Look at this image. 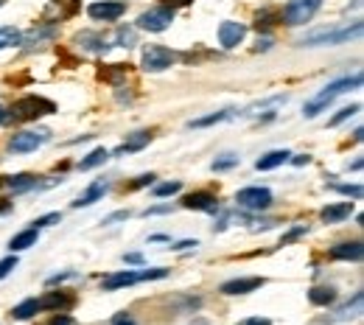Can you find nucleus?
I'll return each instance as SVG.
<instances>
[{"mask_svg":"<svg viewBox=\"0 0 364 325\" xmlns=\"http://www.w3.org/2000/svg\"><path fill=\"white\" fill-rule=\"evenodd\" d=\"M356 87H361V73L342 76V79L331 82V84H328V87H322L314 98H308V101H305L303 115H305V118H317L319 112H325V109L331 107V101H333V98H339V96H342V93H347V90H356Z\"/></svg>","mask_w":364,"mask_h":325,"instance_id":"nucleus-1","label":"nucleus"},{"mask_svg":"<svg viewBox=\"0 0 364 325\" xmlns=\"http://www.w3.org/2000/svg\"><path fill=\"white\" fill-rule=\"evenodd\" d=\"M51 112H56L54 101L43 98V96H26V98H20V101L12 104L9 118H15V121H37V118L51 115Z\"/></svg>","mask_w":364,"mask_h":325,"instance_id":"nucleus-2","label":"nucleus"},{"mask_svg":"<svg viewBox=\"0 0 364 325\" xmlns=\"http://www.w3.org/2000/svg\"><path fill=\"white\" fill-rule=\"evenodd\" d=\"M361 23H353V26H342V29H328V31H314L303 40V45H344L356 37H361Z\"/></svg>","mask_w":364,"mask_h":325,"instance_id":"nucleus-3","label":"nucleus"},{"mask_svg":"<svg viewBox=\"0 0 364 325\" xmlns=\"http://www.w3.org/2000/svg\"><path fill=\"white\" fill-rule=\"evenodd\" d=\"M319 6H322V0H289L283 9V23L286 26H305L319 12Z\"/></svg>","mask_w":364,"mask_h":325,"instance_id":"nucleus-4","label":"nucleus"},{"mask_svg":"<svg viewBox=\"0 0 364 325\" xmlns=\"http://www.w3.org/2000/svg\"><path fill=\"white\" fill-rule=\"evenodd\" d=\"M171 23H174V9L171 6H154V9H149V12H143L137 17V29L151 31V34L165 31Z\"/></svg>","mask_w":364,"mask_h":325,"instance_id":"nucleus-5","label":"nucleus"},{"mask_svg":"<svg viewBox=\"0 0 364 325\" xmlns=\"http://www.w3.org/2000/svg\"><path fill=\"white\" fill-rule=\"evenodd\" d=\"M174 54L165 48V45H146L143 48V70L149 73H162L174 65Z\"/></svg>","mask_w":364,"mask_h":325,"instance_id":"nucleus-6","label":"nucleus"},{"mask_svg":"<svg viewBox=\"0 0 364 325\" xmlns=\"http://www.w3.org/2000/svg\"><path fill=\"white\" fill-rule=\"evenodd\" d=\"M236 202H238V208H247V211H266L272 205V191L261 188V186H250L236 194Z\"/></svg>","mask_w":364,"mask_h":325,"instance_id":"nucleus-7","label":"nucleus"},{"mask_svg":"<svg viewBox=\"0 0 364 325\" xmlns=\"http://www.w3.org/2000/svg\"><path fill=\"white\" fill-rule=\"evenodd\" d=\"M48 137H51V132H45V129H40V132H17L9 140V149L15 154H29V151H37Z\"/></svg>","mask_w":364,"mask_h":325,"instance_id":"nucleus-8","label":"nucleus"},{"mask_svg":"<svg viewBox=\"0 0 364 325\" xmlns=\"http://www.w3.org/2000/svg\"><path fill=\"white\" fill-rule=\"evenodd\" d=\"M123 12H126V6L121 3V0H104V3H93L87 9V15L93 20H101V23H115Z\"/></svg>","mask_w":364,"mask_h":325,"instance_id":"nucleus-9","label":"nucleus"},{"mask_svg":"<svg viewBox=\"0 0 364 325\" xmlns=\"http://www.w3.org/2000/svg\"><path fill=\"white\" fill-rule=\"evenodd\" d=\"M247 37V26L244 23H236V20H225L219 26V43L222 48H238Z\"/></svg>","mask_w":364,"mask_h":325,"instance_id":"nucleus-10","label":"nucleus"},{"mask_svg":"<svg viewBox=\"0 0 364 325\" xmlns=\"http://www.w3.org/2000/svg\"><path fill=\"white\" fill-rule=\"evenodd\" d=\"M182 208L216 213V211H219V199H216V194H211V191H197V194H188L185 199H182Z\"/></svg>","mask_w":364,"mask_h":325,"instance_id":"nucleus-11","label":"nucleus"},{"mask_svg":"<svg viewBox=\"0 0 364 325\" xmlns=\"http://www.w3.org/2000/svg\"><path fill=\"white\" fill-rule=\"evenodd\" d=\"M266 280L264 278H233V280H227V283H222L219 286V292L222 294H250V292H255V289H261Z\"/></svg>","mask_w":364,"mask_h":325,"instance_id":"nucleus-12","label":"nucleus"},{"mask_svg":"<svg viewBox=\"0 0 364 325\" xmlns=\"http://www.w3.org/2000/svg\"><path fill=\"white\" fill-rule=\"evenodd\" d=\"M135 283H140V272H135V269H123V272L107 275V278L101 280V289H104V292H115V289L135 286Z\"/></svg>","mask_w":364,"mask_h":325,"instance_id":"nucleus-13","label":"nucleus"},{"mask_svg":"<svg viewBox=\"0 0 364 325\" xmlns=\"http://www.w3.org/2000/svg\"><path fill=\"white\" fill-rule=\"evenodd\" d=\"M107 194H109V183H107V180H96V183H93V186H90V188H87V191L73 202V208H90L93 202L104 199Z\"/></svg>","mask_w":364,"mask_h":325,"instance_id":"nucleus-14","label":"nucleus"},{"mask_svg":"<svg viewBox=\"0 0 364 325\" xmlns=\"http://www.w3.org/2000/svg\"><path fill=\"white\" fill-rule=\"evenodd\" d=\"M361 255H364V250H361V241H344V244H336L333 250H331V258L333 261H361Z\"/></svg>","mask_w":364,"mask_h":325,"instance_id":"nucleus-15","label":"nucleus"},{"mask_svg":"<svg viewBox=\"0 0 364 325\" xmlns=\"http://www.w3.org/2000/svg\"><path fill=\"white\" fill-rule=\"evenodd\" d=\"M350 213H353V202H333V205H328V208L319 213V219H322L325 225H336V222H344Z\"/></svg>","mask_w":364,"mask_h":325,"instance_id":"nucleus-16","label":"nucleus"},{"mask_svg":"<svg viewBox=\"0 0 364 325\" xmlns=\"http://www.w3.org/2000/svg\"><path fill=\"white\" fill-rule=\"evenodd\" d=\"M70 305H73V297L65 294V292H48L45 297H40L43 311H62V308H70Z\"/></svg>","mask_w":364,"mask_h":325,"instance_id":"nucleus-17","label":"nucleus"},{"mask_svg":"<svg viewBox=\"0 0 364 325\" xmlns=\"http://www.w3.org/2000/svg\"><path fill=\"white\" fill-rule=\"evenodd\" d=\"M3 186L15 194H26L37 188V177L34 174H15V177H3Z\"/></svg>","mask_w":364,"mask_h":325,"instance_id":"nucleus-18","label":"nucleus"},{"mask_svg":"<svg viewBox=\"0 0 364 325\" xmlns=\"http://www.w3.org/2000/svg\"><path fill=\"white\" fill-rule=\"evenodd\" d=\"M291 154L286 151V149H278V151H269V154H264L261 160H255V169L258 172H272V169H278V166H283V162L289 160Z\"/></svg>","mask_w":364,"mask_h":325,"instance_id":"nucleus-19","label":"nucleus"},{"mask_svg":"<svg viewBox=\"0 0 364 325\" xmlns=\"http://www.w3.org/2000/svg\"><path fill=\"white\" fill-rule=\"evenodd\" d=\"M76 43H79L84 51H90V54H107V48H109L104 37H98V34H90V31L79 34V37H76Z\"/></svg>","mask_w":364,"mask_h":325,"instance_id":"nucleus-20","label":"nucleus"},{"mask_svg":"<svg viewBox=\"0 0 364 325\" xmlns=\"http://www.w3.org/2000/svg\"><path fill=\"white\" fill-rule=\"evenodd\" d=\"M149 140H151V132H135L132 137H126V140L118 146V154H132V151H140V149H146V146H149Z\"/></svg>","mask_w":364,"mask_h":325,"instance_id":"nucleus-21","label":"nucleus"},{"mask_svg":"<svg viewBox=\"0 0 364 325\" xmlns=\"http://www.w3.org/2000/svg\"><path fill=\"white\" fill-rule=\"evenodd\" d=\"M37 241H40V230L29 227V230L17 233V236L9 241V250H12V252H20V250H29V247H34Z\"/></svg>","mask_w":364,"mask_h":325,"instance_id":"nucleus-22","label":"nucleus"},{"mask_svg":"<svg viewBox=\"0 0 364 325\" xmlns=\"http://www.w3.org/2000/svg\"><path fill=\"white\" fill-rule=\"evenodd\" d=\"M361 300H364V294L356 292V294H353V303H344V305H342L331 319H333V322H342V319H353V317H358V314H361Z\"/></svg>","mask_w":364,"mask_h":325,"instance_id":"nucleus-23","label":"nucleus"},{"mask_svg":"<svg viewBox=\"0 0 364 325\" xmlns=\"http://www.w3.org/2000/svg\"><path fill=\"white\" fill-rule=\"evenodd\" d=\"M109 160V151L104 149V146H98V149H93L82 162H79V172H90V169H98V166H104V162Z\"/></svg>","mask_w":364,"mask_h":325,"instance_id":"nucleus-24","label":"nucleus"},{"mask_svg":"<svg viewBox=\"0 0 364 325\" xmlns=\"http://www.w3.org/2000/svg\"><path fill=\"white\" fill-rule=\"evenodd\" d=\"M308 300H311L314 305H331V303H336V292H333L331 286H314V289L308 292Z\"/></svg>","mask_w":364,"mask_h":325,"instance_id":"nucleus-25","label":"nucleus"},{"mask_svg":"<svg viewBox=\"0 0 364 325\" xmlns=\"http://www.w3.org/2000/svg\"><path fill=\"white\" fill-rule=\"evenodd\" d=\"M37 311H43V308H40V300H37V297H29V300H23L20 305L12 308V317H15V319H31Z\"/></svg>","mask_w":364,"mask_h":325,"instance_id":"nucleus-26","label":"nucleus"},{"mask_svg":"<svg viewBox=\"0 0 364 325\" xmlns=\"http://www.w3.org/2000/svg\"><path fill=\"white\" fill-rule=\"evenodd\" d=\"M227 118H233V109H222V112H213V115H205V118H194L188 126H191V129H205V126L222 123V121H227Z\"/></svg>","mask_w":364,"mask_h":325,"instance_id":"nucleus-27","label":"nucleus"},{"mask_svg":"<svg viewBox=\"0 0 364 325\" xmlns=\"http://www.w3.org/2000/svg\"><path fill=\"white\" fill-rule=\"evenodd\" d=\"M23 43V34L15 29V26H6V29H0V51L3 48H15Z\"/></svg>","mask_w":364,"mask_h":325,"instance_id":"nucleus-28","label":"nucleus"},{"mask_svg":"<svg viewBox=\"0 0 364 325\" xmlns=\"http://www.w3.org/2000/svg\"><path fill=\"white\" fill-rule=\"evenodd\" d=\"M238 162H241V157H238V154H222L219 160H213V162H211V169H213V172H230V169H236V166H238Z\"/></svg>","mask_w":364,"mask_h":325,"instance_id":"nucleus-29","label":"nucleus"},{"mask_svg":"<svg viewBox=\"0 0 364 325\" xmlns=\"http://www.w3.org/2000/svg\"><path fill=\"white\" fill-rule=\"evenodd\" d=\"M182 191V183L174 180V183H162V186H154V197H174Z\"/></svg>","mask_w":364,"mask_h":325,"instance_id":"nucleus-30","label":"nucleus"},{"mask_svg":"<svg viewBox=\"0 0 364 325\" xmlns=\"http://www.w3.org/2000/svg\"><path fill=\"white\" fill-rule=\"evenodd\" d=\"M356 112H358V104H353V107H344V109H339V112H336V115H333L328 123H331V126H339L342 121H347V118H350V115H356Z\"/></svg>","mask_w":364,"mask_h":325,"instance_id":"nucleus-31","label":"nucleus"},{"mask_svg":"<svg viewBox=\"0 0 364 325\" xmlns=\"http://www.w3.org/2000/svg\"><path fill=\"white\" fill-rule=\"evenodd\" d=\"M331 191L336 194H344V197H353V199H361V186H331Z\"/></svg>","mask_w":364,"mask_h":325,"instance_id":"nucleus-32","label":"nucleus"},{"mask_svg":"<svg viewBox=\"0 0 364 325\" xmlns=\"http://www.w3.org/2000/svg\"><path fill=\"white\" fill-rule=\"evenodd\" d=\"M115 40H118L121 48H132V45H135V31H132V29H121Z\"/></svg>","mask_w":364,"mask_h":325,"instance_id":"nucleus-33","label":"nucleus"},{"mask_svg":"<svg viewBox=\"0 0 364 325\" xmlns=\"http://www.w3.org/2000/svg\"><path fill=\"white\" fill-rule=\"evenodd\" d=\"M272 20H275V15H272V12H258V17H255L258 31H261V29H264V31H266V29H272V26H275Z\"/></svg>","mask_w":364,"mask_h":325,"instance_id":"nucleus-34","label":"nucleus"},{"mask_svg":"<svg viewBox=\"0 0 364 325\" xmlns=\"http://www.w3.org/2000/svg\"><path fill=\"white\" fill-rule=\"evenodd\" d=\"M62 216L59 213H48V216H40V219H34L31 225H34V230H43V227H48V225H56Z\"/></svg>","mask_w":364,"mask_h":325,"instance_id":"nucleus-35","label":"nucleus"},{"mask_svg":"<svg viewBox=\"0 0 364 325\" xmlns=\"http://www.w3.org/2000/svg\"><path fill=\"white\" fill-rule=\"evenodd\" d=\"M12 269H17V255H9V258H3L0 261V280H3Z\"/></svg>","mask_w":364,"mask_h":325,"instance_id":"nucleus-36","label":"nucleus"},{"mask_svg":"<svg viewBox=\"0 0 364 325\" xmlns=\"http://www.w3.org/2000/svg\"><path fill=\"white\" fill-rule=\"evenodd\" d=\"M165 275H168V269L157 266V269H146V272H140V280H160V278H165Z\"/></svg>","mask_w":364,"mask_h":325,"instance_id":"nucleus-37","label":"nucleus"},{"mask_svg":"<svg viewBox=\"0 0 364 325\" xmlns=\"http://www.w3.org/2000/svg\"><path fill=\"white\" fill-rule=\"evenodd\" d=\"M305 230H308V227H305V225H300V227H294V230H291V233H286V236H283V239H280V244H289V241H294V239H300V236H303V233H305Z\"/></svg>","mask_w":364,"mask_h":325,"instance_id":"nucleus-38","label":"nucleus"},{"mask_svg":"<svg viewBox=\"0 0 364 325\" xmlns=\"http://www.w3.org/2000/svg\"><path fill=\"white\" fill-rule=\"evenodd\" d=\"M129 219V211H118V213H109L104 219V225H115V222H126Z\"/></svg>","mask_w":364,"mask_h":325,"instance_id":"nucleus-39","label":"nucleus"},{"mask_svg":"<svg viewBox=\"0 0 364 325\" xmlns=\"http://www.w3.org/2000/svg\"><path fill=\"white\" fill-rule=\"evenodd\" d=\"M70 278H76V272H62V275H54V278H48V286L65 283V280H70Z\"/></svg>","mask_w":364,"mask_h":325,"instance_id":"nucleus-40","label":"nucleus"},{"mask_svg":"<svg viewBox=\"0 0 364 325\" xmlns=\"http://www.w3.org/2000/svg\"><path fill=\"white\" fill-rule=\"evenodd\" d=\"M154 183V174H143V177H137L135 183H132V188H146V186H151Z\"/></svg>","mask_w":364,"mask_h":325,"instance_id":"nucleus-41","label":"nucleus"},{"mask_svg":"<svg viewBox=\"0 0 364 325\" xmlns=\"http://www.w3.org/2000/svg\"><path fill=\"white\" fill-rule=\"evenodd\" d=\"M238 325H272L266 317H250V319H241Z\"/></svg>","mask_w":364,"mask_h":325,"instance_id":"nucleus-42","label":"nucleus"},{"mask_svg":"<svg viewBox=\"0 0 364 325\" xmlns=\"http://www.w3.org/2000/svg\"><path fill=\"white\" fill-rule=\"evenodd\" d=\"M168 211H171V205H157V208L143 211V216H157V213H168Z\"/></svg>","mask_w":364,"mask_h":325,"instance_id":"nucleus-43","label":"nucleus"},{"mask_svg":"<svg viewBox=\"0 0 364 325\" xmlns=\"http://www.w3.org/2000/svg\"><path fill=\"white\" fill-rule=\"evenodd\" d=\"M112 325H137V322H135L129 314H118V317L112 319Z\"/></svg>","mask_w":364,"mask_h":325,"instance_id":"nucleus-44","label":"nucleus"},{"mask_svg":"<svg viewBox=\"0 0 364 325\" xmlns=\"http://www.w3.org/2000/svg\"><path fill=\"white\" fill-rule=\"evenodd\" d=\"M123 261H126V264H143V255H140V252H126Z\"/></svg>","mask_w":364,"mask_h":325,"instance_id":"nucleus-45","label":"nucleus"},{"mask_svg":"<svg viewBox=\"0 0 364 325\" xmlns=\"http://www.w3.org/2000/svg\"><path fill=\"white\" fill-rule=\"evenodd\" d=\"M291 162H294V166H308L311 157L308 154H297V157H291Z\"/></svg>","mask_w":364,"mask_h":325,"instance_id":"nucleus-46","label":"nucleus"},{"mask_svg":"<svg viewBox=\"0 0 364 325\" xmlns=\"http://www.w3.org/2000/svg\"><path fill=\"white\" fill-rule=\"evenodd\" d=\"M48 325H73V319L70 317H54Z\"/></svg>","mask_w":364,"mask_h":325,"instance_id":"nucleus-47","label":"nucleus"},{"mask_svg":"<svg viewBox=\"0 0 364 325\" xmlns=\"http://www.w3.org/2000/svg\"><path fill=\"white\" fill-rule=\"evenodd\" d=\"M185 247H197V241H179V244H174L171 250H185Z\"/></svg>","mask_w":364,"mask_h":325,"instance_id":"nucleus-48","label":"nucleus"},{"mask_svg":"<svg viewBox=\"0 0 364 325\" xmlns=\"http://www.w3.org/2000/svg\"><path fill=\"white\" fill-rule=\"evenodd\" d=\"M6 121H9V112H6L3 104H0V123H6Z\"/></svg>","mask_w":364,"mask_h":325,"instance_id":"nucleus-49","label":"nucleus"},{"mask_svg":"<svg viewBox=\"0 0 364 325\" xmlns=\"http://www.w3.org/2000/svg\"><path fill=\"white\" fill-rule=\"evenodd\" d=\"M9 208H12V202H6V199H0V213H9Z\"/></svg>","mask_w":364,"mask_h":325,"instance_id":"nucleus-50","label":"nucleus"},{"mask_svg":"<svg viewBox=\"0 0 364 325\" xmlns=\"http://www.w3.org/2000/svg\"><path fill=\"white\" fill-rule=\"evenodd\" d=\"M171 3H194V0H165V6H171Z\"/></svg>","mask_w":364,"mask_h":325,"instance_id":"nucleus-51","label":"nucleus"},{"mask_svg":"<svg viewBox=\"0 0 364 325\" xmlns=\"http://www.w3.org/2000/svg\"><path fill=\"white\" fill-rule=\"evenodd\" d=\"M191 325H208V322H205V319H194Z\"/></svg>","mask_w":364,"mask_h":325,"instance_id":"nucleus-52","label":"nucleus"}]
</instances>
